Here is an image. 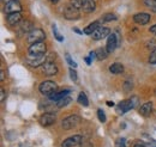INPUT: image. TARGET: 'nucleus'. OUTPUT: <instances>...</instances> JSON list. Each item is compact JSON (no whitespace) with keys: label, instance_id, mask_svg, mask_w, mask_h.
Masks as SVG:
<instances>
[{"label":"nucleus","instance_id":"1","mask_svg":"<svg viewBox=\"0 0 156 147\" xmlns=\"http://www.w3.org/2000/svg\"><path fill=\"white\" fill-rule=\"evenodd\" d=\"M138 103V98L137 97H132L130 99H125L122 102H120L117 105V111L119 114H125L129 110H131L132 108H135Z\"/></svg>","mask_w":156,"mask_h":147},{"label":"nucleus","instance_id":"22","mask_svg":"<svg viewBox=\"0 0 156 147\" xmlns=\"http://www.w3.org/2000/svg\"><path fill=\"white\" fill-rule=\"evenodd\" d=\"M78 102H79V104H82V105H84V107H88V105H89L88 97H87V94H85L84 92H80V93L78 94Z\"/></svg>","mask_w":156,"mask_h":147},{"label":"nucleus","instance_id":"36","mask_svg":"<svg viewBox=\"0 0 156 147\" xmlns=\"http://www.w3.org/2000/svg\"><path fill=\"white\" fill-rule=\"evenodd\" d=\"M80 147H93V144L89 141H82L80 142Z\"/></svg>","mask_w":156,"mask_h":147},{"label":"nucleus","instance_id":"21","mask_svg":"<svg viewBox=\"0 0 156 147\" xmlns=\"http://www.w3.org/2000/svg\"><path fill=\"white\" fill-rule=\"evenodd\" d=\"M20 29H22V31L23 32H31L33 30H34V26H33V23L31 22H29V20H23L22 23H20Z\"/></svg>","mask_w":156,"mask_h":147},{"label":"nucleus","instance_id":"42","mask_svg":"<svg viewBox=\"0 0 156 147\" xmlns=\"http://www.w3.org/2000/svg\"><path fill=\"white\" fill-rule=\"evenodd\" d=\"M49 1H51L52 4H58V1H59V0H49Z\"/></svg>","mask_w":156,"mask_h":147},{"label":"nucleus","instance_id":"31","mask_svg":"<svg viewBox=\"0 0 156 147\" xmlns=\"http://www.w3.org/2000/svg\"><path fill=\"white\" fill-rule=\"evenodd\" d=\"M65 57H66V61H67V63L70 65V66H72V67H77V63L71 59V56H70V54H66L65 55Z\"/></svg>","mask_w":156,"mask_h":147},{"label":"nucleus","instance_id":"14","mask_svg":"<svg viewBox=\"0 0 156 147\" xmlns=\"http://www.w3.org/2000/svg\"><path fill=\"white\" fill-rule=\"evenodd\" d=\"M109 32H111V30L108 29V28H105V26H100L98 30L91 35L93 36V38L94 39H96V41H98V39H102V38H105L106 36H108L109 35Z\"/></svg>","mask_w":156,"mask_h":147},{"label":"nucleus","instance_id":"17","mask_svg":"<svg viewBox=\"0 0 156 147\" xmlns=\"http://www.w3.org/2000/svg\"><path fill=\"white\" fill-rule=\"evenodd\" d=\"M7 23L10 24V25H16V24H18V23H22V15H20V12H16V13H10V15H7Z\"/></svg>","mask_w":156,"mask_h":147},{"label":"nucleus","instance_id":"24","mask_svg":"<svg viewBox=\"0 0 156 147\" xmlns=\"http://www.w3.org/2000/svg\"><path fill=\"white\" fill-rule=\"evenodd\" d=\"M72 101V98L70 97V96H66L65 98H62V99H60L57 102V108H62V107H66L70 102Z\"/></svg>","mask_w":156,"mask_h":147},{"label":"nucleus","instance_id":"10","mask_svg":"<svg viewBox=\"0 0 156 147\" xmlns=\"http://www.w3.org/2000/svg\"><path fill=\"white\" fill-rule=\"evenodd\" d=\"M83 141V138L80 135H72L70 138H67L66 140L62 141L61 147H75L80 145V142Z\"/></svg>","mask_w":156,"mask_h":147},{"label":"nucleus","instance_id":"5","mask_svg":"<svg viewBox=\"0 0 156 147\" xmlns=\"http://www.w3.org/2000/svg\"><path fill=\"white\" fill-rule=\"evenodd\" d=\"M64 17L66 19H70V20L78 19L79 18V11L69 2V4L65 6V10H64Z\"/></svg>","mask_w":156,"mask_h":147},{"label":"nucleus","instance_id":"19","mask_svg":"<svg viewBox=\"0 0 156 147\" xmlns=\"http://www.w3.org/2000/svg\"><path fill=\"white\" fill-rule=\"evenodd\" d=\"M151 111H153V103L151 102H148V103H145V104H143L142 107H140V109H139V114L142 115V116H149L150 114H151Z\"/></svg>","mask_w":156,"mask_h":147},{"label":"nucleus","instance_id":"33","mask_svg":"<svg viewBox=\"0 0 156 147\" xmlns=\"http://www.w3.org/2000/svg\"><path fill=\"white\" fill-rule=\"evenodd\" d=\"M69 72H70V77H71V79H72L73 81H77L78 80L77 72H76L73 68H70V70H69Z\"/></svg>","mask_w":156,"mask_h":147},{"label":"nucleus","instance_id":"16","mask_svg":"<svg viewBox=\"0 0 156 147\" xmlns=\"http://www.w3.org/2000/svg\"><path fill=\"white\" fill-rule=\"evenodd\" d=\"M69 92H70V90H58L57 92H54L53 94L49 96V101L51 102H58L60 99L65 98L69 94Z\"/></svg>","mask_w":156,"mask_h":147},{"label":"nucleus","instance_id":"3","mask_svg":"<svg viewBox=\"0 0 156 147\" xmlns=\"http://www.w3.org/2000/svg\"><path fill=\"white\" fill-rule=\"evenodd\" d=\"M82 118L78 116V115H71V116H67L66 118L62 120L61 122V127L65 130H70L72 128H76L78 125L80 123Z\"/></svg>","mask_w":156,"mask_h":147},{"label":"nucleus","instance_id":"18","mask_svg":"<svg viewBox=\"0 0 156 147\" xmlns=\"http://www.w3.org/2000/svg\"><path fill=\"white\" fill-rule=\"evenodd\" d=\"M98 28H100V22H98V20H95V22H93L91 24H89L87 28H84L83 32H84L85 35H93Z\"/></svg>","mask_w":156,"mask_h":147},{"label":"nucleus","instance_id":"30","mask_svg":"<svg viewBox=\"0 0 156 147\" xmlns=\"http://www.w3.org/2000/svg\"><path fill=\"white\" fill-rule=\"evenodd\" d=\"M98 120L103 123V122H106V115H105V112L102 111V109H98Z\"/></svg>","mask_w":156,"mask_h":147},{"label":"nucleus","instance_id":"34","mask_svg":"<svg viewBox=\"0 0 156 147\" xmlns=\"http://www.w3.org/2000/svg\"><path fill=\"white\" fill-rule=\"evenodd\" d=\"M132 89V81L131 80H126L125 84H124V90L125 91H130Z\"/></svg>","mask_w":156,"mask_h":147},{"label":"nucleus","instance_id":"15","mask_svg":"<svg viewBox=\"0 0 156 147\" xmlns=\"http://www.w3.org/2000/svg\"><path fill=\"white\" fill-rule=\"evenodd\" d=\"M96 5L94 0H82V10L85 13H90L95 10Z\"/></svg>","mask_w":156,"mask_h":147},{"label":"nucleus","instance_id":"37","mask_svg":"<svg viewBox=\"0 0 156 147\" xmlns=\"http://www.w3.org/2000/svg\"><path fill=\"white\" fill-rule=\"evenodd\" d=\"M0 80H1V81H4V80H5V72H4L2 70L0 71Z\"/></svg>","mask_w":156,"mask_h":147},{"label":"nucleus","instance_id":"35","mask_svg":"<svg viewBox=\"0 0 156 147\" xmlns=\"http://www.w3.org/2000/svg\"><path fill=\"white\" fill-rule=\"evenodd\" d=\"M0 93H1V94H0V101L2 102V101L5 99V97H6V92H5V89H2V87H1V89H0Z\"/></svg>","mask_w":156,"mask_h":147},{"label":"nucleus","instance_id":"28","mask_svg":"<svg viewBox=\"0 0 156 147\" xmlns=\"http://www.w3.org/2000/svg\"><path fill=\"white\" fill-rule=\"evenodd\" d=\"M70 4H71L73 7H76L77 10L82 9V0H70Z\"/></svg>","mask_w":156,"mask_h":147},{"label":"nucleus","instance_id":"11","mask_svg":"<svg viewBox=\"0 0 156 147\" xmlns=\"http://www.w3.org/2000/svg\"><path fill=\"white\" fill-rule=\"evenodd\" d=\"M42 72L46 75H54L58 73V67L54 62L52 61H47L43 66H42Z\"/></svg>","mask_w":156,"mask_h":147},{"label":"nucleus","instance_id":"6","mask_svg":"<svg viewBox=\"0 0 156 147\" xmlns=\"http://www.w3.org/2000/svg\"><path fill=\"white\" fill-rule=\"evenodd\" d=\"M44 38H46V35H44L43 30H41V29H34V30L29 34L28 41H29L31 44H34V43H37V42H42Z\"/></svg>","mask_w":156,"mask_h":147},{"label":"nucleus","instance_id":"7","mask_svg":"<svg viewBox=\"0 0 156 147\" xmlns=\"http://www.w3.org/2000/svg\"><path fill=\"white\" fill-rule=\"evenodd\" d=\"M57 121V117L52 112H44L41 117H40V125L42 127H49L52 125H54Z\"/></svg>","mask_w":156,"mask_h":147},{"label":"nucleus","instance_id":"40","mask_svg":"<svg viewBox=\"0 0 156 147\" xmlns=\"http://www.w3.org/2000/svg\"><path fill=\"white\" fill-rule=\"evenodd\" d=\"M135 147H147V146H145V145H143V144H136Z\"/></svg>","mask_w":156,"mask_h":147},{"label":"nucleus","instance_id":"41","mask_svg":"<svg viewBox=\"0 0 156 147\" xmlns=\"http://www.w3.org/2000/svg\"><path fill=\"white\" fill-rule=\"evenodd\" d=\"M107 105H108V107H113L114 103H113V102H107Z\"/></svg>","mask_w":156,"mask_h":147},{"label":"nucleus","instance_id":"32","mask_svg":"<svg viewBox=\"0 0 156 147\" xmlns=\"http://www.w3.org/2000/svg\"><path fill=\"white\" fill-rule=\"evenodd\" d=\"M149 62L153 63V65H155L156 63V49H154V50L151 52V54H150V56H149Z\"/></svg>","mask_w":156,"mask_h":147},{"label":"nucleus","instance_id":"29","mask_svg":"<svg viewBox=\"0 0 156 147\" xmlns=\"http://www.w3.org/2000/svg\"><path fill=\"white\" fill-rule=\"evenodd\" d=\"M144 4H145L148 7H150L151 10L156 7V0H144Z\"/></svg>","mask_w":156,"mask_h":147},{"label":"nucleus","instance_id":"13","mask_svg":"<svg viewBox=\"0 0 156 147\" xmlns=\"http://www.w3.org/2000/svg\"><path fill=\"white\" fill-rule=\"evenodd\" d=\"M118 46V37L115 34H111L108 37V41H107V46H106V49L108 53H113L115 50Z\"/></svg>","mask_w":156,"mask_h":147},{"label":"nucleus","instance_id":"27","mask_svg":"<svg viewBox=\"0 0 156 147\" xmlns=\"http://www.w3.org/2000/svg\"><path fill=\"white\" fill-rule=\"evenodd\" d=\"M53 34H54V36H55V38L58 39L59 42H62L64 41V37L59 34V31L57 30V26L55 25H53Z\"/></svg>","mask_w":156,"mask_h":147},{"label":"nucleus","instance_id":"8","mask_svg":"<svg viewBox=\"0 0 156 147\" xmlns=\"http://www.w3.org/2000/svg\"><path fill=\"white\" fill-rule=\"evenodd\" d=\"M27 62L29 66L31 67H39V66H43L46 62H47V59L46 56H33V55H28L27 59Z\"/></svg>","mask_w":156,"mask_h":147},{"label":"nucleus","instance_id":"4","mask_svg":"<svg viewBox=\"0 0 156 147\" xmlns=\"http://www.w3.org/2000/svg\"><path fill=\"white\" fill-rule=\"evenodd\" d=\"M46 50H47L46 43L44 42H37V43H34L29 47V55L43 56L46 55Z\"/></svg>","mask_w":156,"mask_h":147},{"label":"nucleus","instance_id":"12","mask_svg":"<svg viewBox=\"0 0 156 147\" xmlns=\"http://www.w3.org/2000/svg\"><path fill=\"white\" fill-rule=\"evenodd\" d=\"M133 20H135V23L139 24V25H145L150 20V15L145 13V12H139L133 16Z\"/></svg>","mask_w":156,"mask_h":147},{"label":"nucleus","instance_id":"2","mask_svg":"<svg viewBox=\"0 0 156 147\" xmlns=\"http://www.w3.org/2000/svg\"><path fill=\"white\" fill-rule=\"evenodd\" d=\"M39 90L42 94L44 96H51L53 94L54 92L58 91V85L54 83V81H51V80H47V81H43L41 83L39 86Z\"/></svg>","mask_w":156,"mask_h":147},{"label":"nucleus","instance_id":"39","mask_svg":"<svg viewBox=\"0 0 156 147\" xmlns=\"http://www.w3.org/2000/svg\"><path fill=\"white\" fill-rule=\"evenodd\" d=\"M85 62H87L88 65H90V63H91V59H90V57H85Z\"/></svg>","mask_w":156,"mask_h":147},{"label":"nucleus","instance_id":"23","mask_svg":"<svg viewBox=\"0 0 156 147\" xmlns=\"http://www.w3.org/2000/svg\"><path fill=\"white\" fill-rule=\"evenodd\" d=\"M96 53V59L98 60H105L107 55H108V52H107V49L106 48H100L98 49V52H95Z\"/></svg>","mask_w":156,"mask_h":147},{"label":"nucleus","instance_id":"38","mask_svg":"<svg viewBox=\"0 0 156 147\" xmlns=\"http://www.w3.org/2000/svg\"><path fill=\"white\" fill-rule=\"evenodd\" d=\"M150 32L154 34V35H156V25H153V26L150 28Z\"/></svg>","mask_w":156,"mask_h":147},{"label":"nucleus","instance_id":"26","mask_svg":"<svg viewBox=\"0 0 156 147\" xmlns=\"http://www.w3.org/2000/svg\"><path fill=\"white\" fill-rule=\"evenodd\" d=\"M115 147H126V140L125 138H119L115 141Z\"/></svg>","mask_w":156,"mask_h":147},{"label":"nucleus","instance_id":"20","mask_svg":"<svg viewBox=\"0 0 156 147\" xmlns=\"http://www.w3.org/2000/svg\"><path fill=\"white\" fill-rule=\"evenodd\" d=\"M109 72L112 74L122 73L124 72V66L121 63H119V62H115V63H113V65L109 66Z\"/></svg>","mask_w":156,"mask_h":147},{"label":"nucleus","instance_id":"9","mask_svg":"<svg viewBox=\"0 0 156 147\" xmlns=\"http://www.w3.org/2000/svg\"><path fill=\"white\" fill-rule=\"evenodd\" d=\"M22 11V5L17 0H10L5 5V13H16Z\"/></svg>","mask_w":156,"mask_h":147},{"label":"nucleus","instance_id":"25","mask_svg":"<svg viewBox=\"0 0 156 147\" xmlns=\"http://www.w3.org/2000/svg\"><path fill=\"white\" fill-rule=\"evenodd\" d=\"M117 19V16L114 13H106L103 17H102V22H112V20H115Z\"/></svg>","mask_w":156,"mask_h":147}]
</instances>
